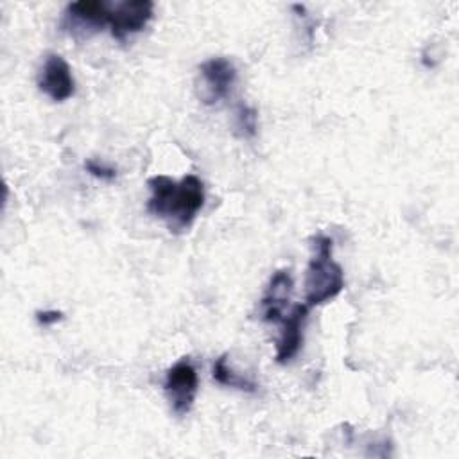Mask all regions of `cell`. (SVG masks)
Here are the masks:
<instances>
[{"instance_id":"1","label":"cell","mask_w":459,"mask_h":459,"mask_svg":"<svg viewBox=\"0 0 459 459\" xmlns=\"http://www.w3.org/2000/svg\"><path fill=\"white\" fill-rule=\"evenodd\" d=\"M147 185L151 190L147 212L163 219L170 231L188 228L204 204V185L194 174L179 181L160 174L149 178Z\"/></svg>"},{"instance_id":"2","label":"cell","mask_w":459,"mask_h":459,"mask_svg":"<svg viewBox=\"0 0 459 459\" xmlns=\"http://www.w3.org/2000/svg\"><path fill=\"white\" fill-rule=\"evenodd\" d=\"M333 240L326 235L314 237V253L305 276V305H323L344 289L342 267L333 260Z\"/></svg>"},{"instance_id":"3","label":"cell","mask_w":459,"mask_h":459,"mask_svg":"<svg viewBox=\"0 0 459 459\" xmlns=\"http://www.w3.org/2000/svg\"><path fill=\"white\" fill-rule=\"evenodd\" d=\"M199 389V378L194 364L188 357H183L167 369L163 391L169 405L176 416H186L195 402Z\"/></svg>"},{"instance_id":"4","label":"cell","mask_w":459,"mask_h":459,"mask_svg":"<svg viewBox=\"0 0 459 459\" xmlns=\"http://www.w3.org/2000/svg\"><path fill=\"white\" fill-rule=\"evenodd\" d=\"M237 81V68L226 57H212L199 66V75L195 81L197 99L206 104H217L230 95Z\"/></svg>"},{"instance_id":"5","label":"cell","mask_w":459,"mask_h":459,"mask_svg":"<svg viewBox=\"0 0 459 459\" xmlns=\"http://www.w3.org/2000/svg\"><path fill=\"white\" fill-rule=\"evenodd\" d=\"M111 9L102 0H79L68 4L63 27L74 36H90L109 22Z\"/></svg>"},{"instance_id":"6","label":"cell","mask_w":459,"mask_h":459,"mask_svg":"<svg viewBox=\"0 0 459 459\" xmlns=\"http://www.w3.org/2000/svg\"><path fill=\"white\" fill-rule=\"evenodd\" d=\"M39 90L54 102H65L75 93V81L66 59L59 54H48L38 75Z\"/></svg>"},{"instance_id":"7","label":"cell","mask_w":459,"mask_h":459,"mask_svg":"<svg viewBox=\"0 0 459 459\" xmlns=\"http://www.w3.org/2000/svg\"><path fill=\"white\" fill-rule=\"evenodd\" d=\"M154 4L151 0H126L109 13V29L113 38L124 41L127 36L136 34L152 20Z\"/></svg>"},{"instance_id":"8","label":"cell","mask_w":459,"mask_h":459,"mask_svg":"<svg viewBox=\"0 0 459 459\" xmlns=\"http://www.w3.org/2000/svg\"><path fill=\"white\" fill-rule=\"evenodd\" d=\"M307 316H308V307L305 303H298L280 321L281 326L276 339V353H274V359L278 364L290 362L301 350L303 326H305Z\"/></svg>"},{"instance_id":"9","label":"cell","mask_w":459,"mask_h":459,"mask_svg":"<svg viewBox=\"0 0 459 459\" xmlns=\"http://www.w3.org/2000/svg\"><path fill=\"white\" fill-rule=\"evenodd\" d=\"M292 294V276L287 269L273 273L262 296V319L267 323H280L285 316Z\"/></svg>"},{"instance_id":"10","label":"cell","mask_w":459,"mask_h":459,"mask_svg":"<svg viewBox=\"0 0 459 459\" xmlns=\"http://www.w3.org/2000/svg\"><path fill=\"white\" fill-rule=\"evenodd\" d=\"M212 377L215 382H219L221 385L226 387H233L238 391H246V393H253L256 389V384L238 373H235L231 368H228L226 364V355H221L215 362H213V369H212Z\"/></svg>"},{"instance_id":"11","label":"cell","mask_w":459,"mask_h":459,"mask_svg":"<svg viewBox=\"0 0 459 459\" xmlns=\"http://www.w3.org/2000/svg\"><path fill=\"white\" fill-rule=\"evenodd\" d=\"M258 129L256 109L247 104H238L235 109V133L240 138H253Z\"/></svg>"},{"instance_id":"12","label":"cell","mask_w":459,"mask_h":459,"mask_svg":"<svg viewBox=\"0 0 459 459\" xmlns=\"http://www.w3.org/2000/svg\"><path fill=\"white\" fill-rule=\"evenodd\" d=\"M84 169H86L93 178L102 179V181H111V179H115V176H117V170H115V169H111V167H108V165H102V163H99V161H95V160H86V161H84Z\"/></svg>"},{"instance_id":"13","label":"cell","mask_w":459,"mask_h":459,"mask_svg":"<svg viewBox=\"0 0 459 459\" xmlns=\"http://www.w3.org/2000/svg\"><path fill=\"white\" fill-rule=\"evenodd\" d=\"M36 319H38L39 325L50 326V325H56L57 321L63 319V312H59V310H43V312L36 314Z\"/></svg>"}]
</instances>
